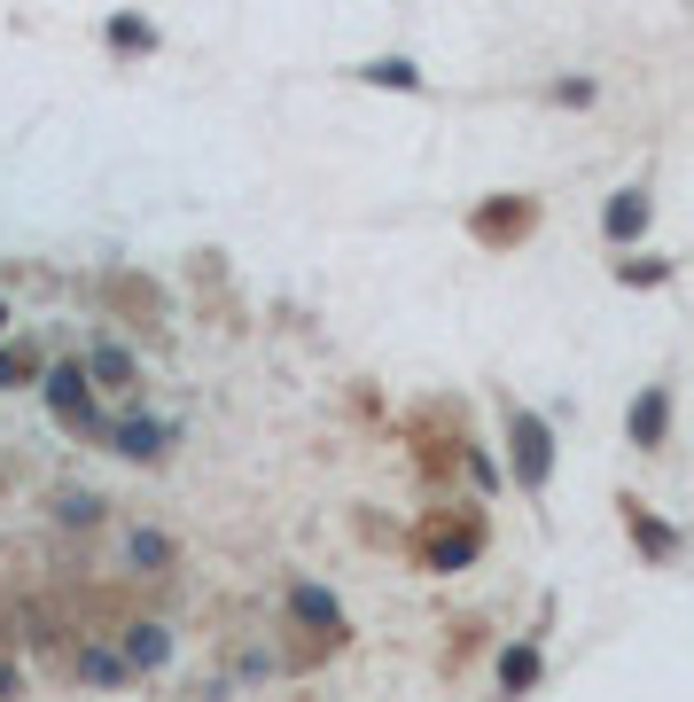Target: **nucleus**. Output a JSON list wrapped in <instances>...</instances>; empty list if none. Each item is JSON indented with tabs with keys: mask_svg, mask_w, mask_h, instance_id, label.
I'll use <instances>...</instances> for the list:
<instances>
[{
	"mask_svg": "<svg viewBox=\"0 0 694 702\" xmlns=\"http://www.w3.org/2000/svg\"><path fill=\"white\" fill-rule=\"evenodd\" d=\"M47 406H55L63 421H78V429H102V421H95V406H86V368H78V360L47 368Z\"/></svg>",
	"mask_w": 694,
	"mask_h": 702,
	"instance_id": "nucleus-1",
	"label": "nucleus"
},
{
	"mask_svg": "<svg viewBox=\"0 0 694 702\" xmlns=\"http://www.w3.org/2000/svg\"><path fill=\"white\" fill-rule=\"evenodd\" d=\"M515 446H524V484L539 492L547 469H554V453H547V421H539V414H515Z\"/></svg>",
	"mask_w": 694,
	"mask_h": 702,
	"instance_id": "nucleus-2",
	"label": "nucleus"
},
{
	"mask_svg": "<svg viewBox=\"0 0 694 702\" xmlns=\"http://www.w3.org/2000/svg\"><path fill=\"white\" fill-rule=\"evenodd\" d=\"M601 227H609V242H632V234L648 227V196H640V188L609 196V219H601Z\"/></svg>",
	"mask_w": 694,
	"mask_h": 702,
	"instance_id": "nucleus-3",
	"label": "nucleus"
},
{
	"mask_svg": "<svg viewBox=\"0 0 694 702\" xmlns=\"http://www.w3.org/2000/svg\"><path fill=\"white\" fill-rule=\"evenodd\" d=\"M164 656H172V633H164V625H133V633H125V663H133V671H156Z\"/></svg>",
	"mask_w": 694,
	"mask_h": 702,
	"instance_id": "nucleus-4",
	"label": "nucleus"
},
{
	"mask_svg": "<svg viewBox=\"0 0 694 702\" xmlns=\"http://www.w3.org/2000/svg\"><path fill=\"white\" fill-rule=\"evenodd\" d=\"M110 437H118V453H133V461H148V453H164V421H118Z\"/></svg>",
	"mask_w": 694,
	"mask_h": 702,
	"instance_id": "nucleus-5",
	"label": "nucleus"
},
{
	"mask_svg": "<svg viewBox=\"0 0 694 702\" xmlns=\"http://www.w3.org/2000/svg\"><path fill=\"white\" fill-rule=\"evenodd\" d=\"M663 421H671V398H663V391H648V398L632 406V437H640V446H656Z\"/></svg>",
	"mask_w": 694,
	"mask_h": 702,
	"instance_id": "nucleus-6",
	"label": "nucleus"
},
{
	"mask_svg": "<svg viewBox=\"0 0 694 702\" xmlns=\"http://www.w3.org/2000/svg\"><path fill=\"white\" fill-rule=\"evenodd\" d=\"M289 608H297L305 625H328V633H335V593H320V585H297V601H289Z\"/></svg>",
	"mask_w": 694,
	"mask_h": 702,
	"instance_id": "nucleus-7",
	"label": "nucleus"
},
{
	"mask_svg": "<svg viewBox=\"0 0 694 702\" xmlns=\"http://www.w3.org/2000/svg\"><path fill=\"white\" fill-rule=\"evenodd\" d=\"M95 375H102V383H133V360H125L118 343H95Z\"/></svg>",
	"mask_w": 694,
	"mask_h": 702,
	"instance_id": "nucleus-8",
	"label": "nucleus"
},
{
	"mask_svg": "<svg viewBox=\"0 0 694 702\" xmlns=\"http://www.w3.org/2000/svg\"><path fill=\"white\" fill-rule=\"evenodd\" d=\"M55 515H63V523H102V500H95V492H63Z\"/></svg>",
	"mask_w": 694,
	"mask_h": 702,
	"instance_id": "nucleus-9",
	"label": "nucleus"
},
{
	"mask_svg": "<svg viewBox=\"0 0 694 702\" xmlns=\"http://www.w3.org/2000/svg\"><path fill=\"white\" fill-rule=\"evenodd\" d=\"M133 562H141V570H156V562H172V547H164V531H133Z\"/></svg>",
	"mask_w": 694,
	"mask_h": 702,
	"instance_id": "nucleus-10",
	"label": "nucleus"
},
{
	"mask_svg": "<svg viewBox=\"0 0 694 702\" xmlns=\"http://www.w3.org/2000/svg\"><path fill=\"white\" fill-rule=\"evenodd\" d=\"M367 78H375V86H414V63L390 55V63H367Z\"/></svg>",
	"mask_w": 694,
	"mask_h": 702,
	"instance_id": "nucleus-11",
	"label": "nucleus"
},
{
	"mask_svg": "<svg viewBox=\"0 0 694 702\" xmlns=\"http://www.w3.org/2000/svg\"><path fill=\"white\" fill-rule=\"evenodd\" d=\"M78 671H86V679H118L125 663H118V656H102V648H86V656H78Z\"/></svg>",
	"mask_w": 694,
	"mask_h": 702,
	"instance_id": "nucleus-12",
	"label": "nucleus"
},
{
	"mask_svg": "<svg viewBox=\"0 0 694 702\" xmlns=\"http://www.w3.org/2000/svg\"><path fill=\"white\" fill-rule=\"evenodd\" d=\"M110 40H118V47H148L156 32H148V24H133V17H118V24H110Z\"/></svg>",
	"mask_w": 694,
	"mask_h": 702,
	"instance_id": "nucleus-13",
	"label": "nucleus"
},
{
	"mask_svg": "<svg viewBox=\"0 0 694 702\" xmlns=\"http://www.w3.org/2000/svg\"><path fill=\"white\" fill-rule=\"evenodd\" d=\"M499 671H507V687H524V679H531V671H539V656H531V648H515V656H507V663H499Z\"/></svg>",
	"mask_w": 694,
	"mask_h": 702,
	"instance_id": "nucleus-14",
	"label": "nucleus"
},
{
	"mask_svg": "<svg viewBox=\"0 0 694 702\" xmlns=\"http://www.w3.org/2000/svg\"><path fill=\"white\" fill-rule=\"evenodd\" d=\"M16 375H24V360H16V351H0V391H9Z\"/></svg>",
	"mask_w": 694,
	"mask_h": 702,
	"instance_id": "nucleus-15",
	"label": "nucleus"
},
{
	"mask_svg": "<svg viewBox=\"0 0 694 702\" xmlns=\"http://www.w3.org/2000/svg\"><path fill=\"white\" fill-rule=\"evenodd\" d=\"M0 694H16V671H9V663H0Z\"/></svg>",
	"mask_w": 694,
	"mask_h": 702,
	"instance_id": "nucleus-16",
	"label": "nucleus"
},
{
	"mask_svg": "<svg viewBox=\"0 0 694 702\" xmlns=\"http://www.w3.org/2000/svg\"><path fill=\"white\" fill-rule=\"evenodd\" d=\"M0 320H9V312H0Z\"/></svg>",
	"mask_w": 694,
	"mask_h": 702,
	"instance_id": "nucleus-17",
	"label": "nucleus"
}]
</instances>
